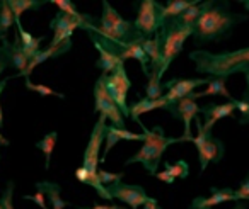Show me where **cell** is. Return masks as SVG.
<instances>
[{
    "label": "cell",
    "instance_id": "1",
    "mask_svg": "<svg viewBox=\"0 0 249 209\" xmlns=\"http://www.w3.org/2000/svg\"><path fill=\"white\" fill-rule=\"evenodd\" d=\"M84 31H87L90 41H97L99 45H103L104 48H107L109 51H113L118 56L128 48L130 45L142 43L145 39L135 29L133 22L121 17L111 7V4L107 0H103V16H101L99 24H94L92 19H90Z\"/></svg>",
    "mask_w": 249,
    "mask_h": 209
},
{
    "label": "cell",
    "instance_id": "2",
    "mask_svg": "<svg viewBox=\"0 0 249 209\" xmlns=\"http://www.w3.org/2000/svg\"><path fill=\"white\" fill-rule=\"evenodd\" d=\"M248 16L229 11L227 2L218 5H215L213 2H207V7L203 9L193 28V39L198 45L208 41H220L224 38H229L232 28L244 22Z\"/></svg>",
    "mask_w": 249,
    "mask_h": 209
},
{
    "label": "cell",
    "instance_id": "3",
    "mask_svg": "<svg viewBox=\"0 0 249 209\" xmlns=\"http://www.w3.org/2000/svg\"><path fill=\"white\" fill-rule=\"evenodd\" d=\"M188 56L191 62H195L198 73L229 79L232 73L249 72V46L225 53H210L205 49H196V51H191Z\"/></svg>",
    "mask_w": 249,
    "mask_h": 209
},
{
    "label": "cell",
    "instance_id": "4",
    "mask_svg": "<svg viewBox=\"0 0 249 209\" xmlns=\"http://www.w3.org/2000/svg\"><path fill=\"white\" fill-rule=\"evenodd\" d=\"M142 129L145 131V140H143V145L139 151H137L133 157H130L128 160L124 161V167L133 163H142L145 167V170L149 172V175H156L157 168H159L160 158H162L164 151L174 143H181V141H186V138H167L164 134V129L160 126H154L152 129H147L142 124Z\"/></svg>",
    "mask_w": 249,
    "mask_h": 209
},
{
    "label": "cell",
    "instance_id": "5",
    "mask_svg": "<svg viewBox=\"0 0 249 209\" xmlns=\"http://www.w3.org/2000/svg\"><path fill=\"white\" fill-rule=\"evenodd\" d=\"M159 38H160V51H162V66H160V73H166L173 60L183 51V46L190 36H193V28L183 26L176 17L167 19L162 22L159 29Z\"/></svg>",
    "mask_w": 249,
    "mask_h": 209
},
{
    "label": "cell",
    "instance_id": "6",
    "mask_svg": "<svg viewBox=\"0 0 249 209\" xmlns=\"http://www.w3.org/2000/svg\"><path fill=\"white\" fill-rule=\"evenodd\" d=\"M195 121H196L198 133H196V138H193V143L198 151L200 170L205 172L210 163H218V161L224 158L225 146L218 138H213L212 133H207V131L203 129V123H201L198 117Z\"/></svg>",
    "mask_w": 249,
    "mask_h": 209
},
{
    "label": "cell",
    "instance_id": "7",
    "mask_svg": "<svg viewBox=\"0 0 249 209\" xmlns=\"http://www.w3.org/2000/svg\"><path fill=\"white\" fill-rule=\"evenodd\" d=\"M94 111L99 113L103 117H106L107 121H111V126L124 128V116L107 92L104 77L97 79L96 85H94Z\"/></svg>",
    "mask_w": 249,
    "mask_h": 209
},
{
    "label": "cell",
    "instance_id": "8",
    "mask_svg": "<svg viewBox=\"0 0 249 209\" xmlns=\"http://www.w3.org/2000/svg\"><path fill=\"white\" fill-rule=\"evenodd\" d=\"M104 82H106V89H107V92H109V96L113 97L116 106L120 107L121 114H123L124 117H130V107H128V102H126V96H128L132 82H130L128 73L124 70V63L118 66L113 73L104 77Z\"/></svg>",
    "mask_w": 249,
    "mask_h": 209
},
{
    "label": "cell",
    "instance_id": "9",
    "mask_svg": "<svg viewBox=\"0 0 249 209\" xmlns=\"http://www.w3.org/2000/svg\"><path fill=\"white\" fill-rule=\"evenodd\" d=\"M92 17L86 14H79V16H69L58 12V14L53 17V21L50 22V28L53 29V39L50 45H60V43L70 41L73 36L75 29H86L87 22Z\"/></svg>",
    "mask_w": 249,
    "mask_h": 209
},
{
    "label": "cell",
    "instance_id": "10",
    "mask_svg": "<svg viewBox=\"0 0 249 209\" xmlns=\"http://www.w3.org/2000/svg\"><path fill=\"white\" fill-rule=\"evenodd\" d=\"M157 5H159V2L142 0L139 4V9H137V19L133 21V26L145 39L154 38L159 32L160 26H162Z\"/></svg>",
    "mask_w": 249,
    "mask_h": 209
},
{
    "label": "cell",
    "instance_id": "11",
    "mask_svg": "<svg viewBox=\"0 0 249 209\" xmlns=\"http://www.w3.org/2000/svg\"><path fill=\"white\" fill-rule=\"evenodd\" d=\"M106 191L111 195V199H120L121 202L128 204L132 209H139L149 199V195H147L145 189L142 185H132V184L118 182V184L106 187Z\"/></svg>",
    "mask_w": 249,
    "mask_h": 209
},
{
    "label": "cell",
    "instance_id": "12",
    "mask_svg": "<svg viewBox=\"0 0 249 209\" xmlns=\"http://www.w3.org/2000/svg\"><path fill=\"white\" fill-rule=\"evenodd\" d=\"M210 79H183V80H169L167 83H164V89H167V92L164 94L166 102L174 104L181 99L190 97L198 87L207 85ZM167 106V107H169Z\"/></svg>",
    "mask_w": 249,
    "mask_h": 209
},
{
    "label": "cell",
    "instance_id": "13",
    "mask_svg": "<svg viewBox=\"0 0 249 209\" xmlns=\"http://www.w3.org/2000/svg\"><path fill=\"white\" fill-rule=\"evenodd\" d=\"M167 111H169L173 117L183 121L184 138H186V141H193V136H191V123L196 119L198 113H200V107H198L196 100H191L190 97H186V99H181L178 102L171 104L167 107Z\"/></svg>",
    "mask_w": 249,
    "mask_h": 209
},
{
    "label": "cell",
    "instance_id": "14",
    "mask_svg": "<svg viewBox=\"0 0 249 209\" xmlns=\"http://www.w3.org/2000/svg\"><path fill=\"white\" fill-rule=\"evenodd\" d=\"M235 104H237V100L232 99V100H227L225 104L210 102V104H207V106L200 107V113L203 114V117H205L203 129L207 131V133H212V128L215 126L217 121L232 116V113L235 111Z\"/></svg>",
    "mask_w": 249,
    "mask_h": 209
},
{
    "label": "cell",
    "instance_id": "15",
    "mask_svg": "<svg viewBox=\"0 0 249 209\" xmlns=\"http://www.w3.org/2000/svg\"><path fill=\"white\" fill-rule=\"evenodd\" d=\"M145 140V134H139L133 133V131H128L126 128H116V126H107L106 128V136H104V141H106V146H104L103 157L99 158V161L103 163L106 160L107 153L113 150V146H116L120 141H142Z\"/></svg>",
    "mask_w": 249,
    "mask_h": 209
},
{
    "label": "cell",
    "instance_id": "16",
    "mask_svg": "<svg viewBox=\"0 0 249 209\" xmlns=\"http://www.w3.org/2000/svg\"><path fill=\"white\" fill-rule=\"evenodd\" d=\"M227 201H235L234 189H217L212 187V195L210 197H196L193 199V202L190 204V209H212L215 206L222 204Z\"/></svg>",
    "mask_w": 249,
    "mask_h": 209
},
{
    "label": "cell",
    "instance_id": "17",
    "mask_svg": "<svg viewBox=\"0 0 249 209\" xmlns=\"http://www.w3.org/2000/svg\"><path fill=\"white\" fill-rule=\"evenodd\" d=\"M142 49L145 51V55L149 56L150 72H156V73H159V75L162 77V73H160V66H162V51H160V38H159V34H156L154 38L143 39V41H142Z\"/></svg>",
    "mask_w": 249,
    "mask_h": 209
},
{
    "label": "cell",
    "instance_id": "18",
    "mask_svg": "<svg viewBox=\"0 0 249 209\" xmlns=\"http://www.w3.org/2000/svg\"><path fill=\"white\" fill-rule=\"evenodd\" d=\"M200 2L196 0H171L166 5H157V11H159L160 21H167V19H174L178 16H181L184 11H188L193 5H198Z\"/></svg>",
    "mask_w": 249,
    "mask_h": 209
},
{
    "label": "cell",
    "instance_id": "19",
    "mask_svg": "<svg viewBox=\"0 0 249 209\" xmlns=\"http://www.w3.org/2000/svg\"><path fill=\"white\" fill-rule=\"evenodd\" d=\"M207 96H222L225 99L232 100L231 92L227 90V77H213V79H210L207 83V89L203 92H193L190 96V99L196 100L200 97H207Z\"/></svg>",
    "mask_w": 249,
    "mask_h": 209
},
{
    "label": "cell",
    "instance_id": "20",
    "mask_svg": "<svg viewBox=\"0 0 249 209\" xmlns=\"http://www.w3.org/2000/svg\"><path fill=\"white\" fill-rule=\"evenodd\" d=\"M167 106L169 104L166 102V99H147V97H143L142 100H139V102H133L132 106H128L130 107V117H132L135 123H139L140 126H142V121L139 119L140 117V114H143V113H150V111H154V109H166L167 111Z\"/></svg>",
    "mask_w": 249,
    "mask_h": 209
},
{
    "label": "cell",
    "instance_id": "21",
    "mask_svg": "<svg viewBox=\"0 0 249 209\" xmlns=\"http://www.w3.org/2000/svg\"><path fill=\"white\" fill-rule=\"evenodd\" d=\"M36 191L43 192V194H45V197L50 199L53 209H65L67 206H69V202L63 201L62 195H60L62 187H60L58 184H55V182H50V180L38 182V184H36Z\"/></svg>",
    "mask_w": 249,
    "mask_h": 209
},
{
    "label": "cell",
    "instance_id": "22",
    "mask_svg": "<svg viewBox=\"0 0 249 209\" xmlns=\"http://www.w3.org/2000/svg\"><path fill=\"white\" fill-rule=\"evenodd\" d=\"M16 28H18V36H19V41H21L22 51H24V55L28 56V60H31L33 56L41 49L39 45H41L43 38H35L31 32H28L24 28H22L21 21L16 22Z\"/></svg>",
    "mask_w": 249,
    "mask_h": 209
},
{
    "label": "cell",
    "instance_id": "23",
    "mask_svg": "<svg viewBox=\"0 0 249 209\" xmlns=\"http://www.w3.org/2000/svg\"><path fill=\"white\" fill-rule=\"evenodd\" d=\"M121 62H126V60H137L142 66V72L145 77H149V72H150V62H149V56L145 55V51L142 49V43H133L130 45L128 48L124 49L123 53L120 55Z\"/></svg>",
    "mask_w": 249,
    "mask_h": 209
},
{
    "label": "cell",
    "instance_id": "24",
    "mask_svg": "<svg viewBox=\"0 0 249 209\" xmlns=\"http://www.w3.org/2000/svg\"><path fill=\"white\" fill-rule=\"evenodd\" d=\"M7 48H9V56H11V65L14 66L16 70H19V73H22L26 70V66H28L29 60H28V56L24 55V51H22V46H21V41H19L18 34H16L12 43L7 41Z\"/></svg>",
    "mask_w": 249,
    "mask_h": 209
},
{
    "label": "cell",
    "instance_id": "25",
    "mask_svg": "<svg viewBox=\"0 0 249 209\" xmlns=\"http://www.w3.org/2000/svg\"><path fill=\"white\" fill-rule=\"evenodd\" d=\"M7 4L14 14L16 22H19L21 16L26 11H39L45 5V2H41V0H7Z\"/></svg>",
    "mask_w": 249,
    "mask_h": 209
},
{
    "label": "cell",
    "instance_id": "26",
    "mask_svg": "<svg viewBox=\"0 0 249 209\" xmlns=\"http://www.w3.org/2000/svg\"><path fill=\"white\" fill-rule=\"evenodd\" d=\"M162 77L156 72H150L149 77H147V87H145V92H147V99H162L164 97V85L160 82Z\"/></svg>",
    "mask_w": 249,
    "mask_h": 209
},
{
    "label": "cell",
    "instance_id": "27",
    "mask_svg": "<svg viewBox=\"0 0 249 209\" xmlns=\"http://www.w3.org/2000/svg\"><path fill=\"white\" fill-rule=\"evenodd\" d=\"M56 138H58L56 131H52V133L45 134V138L36 143V148L45 153V168H50V161H52V153H53V150H55Z\"/></svg>",
    "mask_w": 249,
    "mask_h": 209
},
{
    "label": "cell",
    "instance_id": "28",
    "mask_svg": "<svg viewBox=\"0 0 249 209\" xmlns=\"http://www.w3.org/2000/svg\"><path fill=\"white\" fill-rule=\"evenodd\" d=\"M16 24L14 14H12L11 7H9L7 0H0V31L7 34L9 29Z\"/></svg>",
    "mask_w": 249,
    "mask_h": 209
},
{
    "label": "cell",
    "instance_id": "29",
    "mask_svg": "<svg viewBox=\"0 0 249 209\" xmlns=\"http://www.w3.org/2000/svg\"><path fill=\"white\" fill-rule=\"evenodd\" d=\"M24 85H26V89H28V90L39 94L41 97H50V96H53V97H58V99H65V96H63V94L56 92V90H53L52 87L43 85V83H33V82H31V79H26Z\"/></svg>",
    "mask_w": 249,
    "mask_h": 209
},
{
    "label": "cell",
    "instance_id": "30",
    "mask_svg": "<svg viewBox=\"0 0 249 209\" xmlns=\"http://www.w3.org/2000/svg\"><path fill=\"white\" fill-rule=\"evenodd\" d=\"M164 167H166V172H169L174 178H186L190 175V165L184 160H178L176 163L164 161Z\"/></svg>",
    "mask_w": 249,
    "mask_h": 209
},
{
    "label": "cell",
    "instance_id": "31",
    "mask_svg": "<svg viewBox=\"0 0 249 209\" xmlns=\"http://www.w3.org/2000/svg\"><path fill=\"white\" fill-rule=\"evenodd\" d=\"M97 177H99V182L104 185V187H109V185H114V184H118V182H121L123 172L111 174V172H106V170H99L97 172Z\"/></svg>",
    "mask_w": 249,
    "mask_h": 209
},
{
    "label": "cell",
    "instance_id": "32",
    "mask_svg": "<svg viewBox=\"0 0 249 209\" xmlns=\"http://www.w3.org/2000/svg\"><path fill=\"white\" fill-rule=\"evenodd\" d=\"M12 195H14V182H7V187H5L4 194H2V197H0V206H2L4 209H14Z\"/></svg>",
    "mask_w": 249,
    "mask_h": 209
},
{
    "label": "cell",
    "instance_id": "33",
    "mask_svg": "<svg viewBox=\"0 0 249 209\" xmlns=\"http://www.w3.org/2000/svg\"><path fill=\"white\" fill-rule=\"evenodd\" d=\"M53 4L56 5V7L60 9V12H63V14H69V16H79L80 12L77 11L75 4H72L70 0H53Z\"/></svg>",
    "mask_w": 249,
    "mask_h": 209
},
{
    "label": "cell",
    "instance_id": "34",
    "mask_svg": "<svg viewBox=\"0 0 249 209\" xmlns=\"http://www.w3.org/2000/svg\"><path fill=\"white\" fill-rule=\"evenodd\" d=\"M234 195H235V201H239V199L249 201V174H248V177L241 182L237 191H234Z\"/></svg>",
    "mask_w": 249,
    "mask_h": 209
},
{
    "label": "cell",
    "instance_id": "35",
    "mask_svg": "<svg viewBox=\"0 0 249 209\" xmlns=\"http://www.w3.org/2000/svg\"><path fill=\"white\" fill-rule=\"evenodd\" d=\"M11 63V56H9V48H7V41H2L0 46V75L7 68V65Z\"/></svg>",
    "mask_w": 249,
    "mask_h": 209
},
{
    "label": "cell",
    "instance_id": "36",
    "mask_svg": "<svg viewBox=\"0 0 249 209\" xmlns=\"http://www.w3.org/2000/svg\"><path fill=\"white\" fill-rule=\"evenodd\" d=\"M235 109L239 111V113H241V123L242 124H246L249 121V100L248 99H244V97H242L241 100H237V104H235Z\"/></svg>",
    "mask_w": 249,
    "mask_h": 209
},
{
    "label": "cell",
    "instance_id": "37",
    "mask_svg": "<svg viewBox=\"0 0 249 209\" xmlns=\"http://www.w3.org/2000/svg\"><path fill=\"white\" fill-rule=\"evenodd\" d=\"M24 199H28V201H33L35 204H38L41 209H48V206H46V201H45V194L39 191H36V194L33 195H24Z\"/></svg>",
    "mask_w": 249,
    "mask_h": 209
},
{
    "label": "cell",
    "instance_id": "38",
    "mask_svg": "<svg viewBox=\"0 0 249 209\" xmlns=\"http://www.w3.org/2000/svg\"><path fill=\"white\" fill-rule=\"evenodd\" d=\"M154 177L159 178V180H162L164 184H167V185H173L174 180H176V178H174L173 175H171L169 172H166V170H164V172H157V174L154 175Z\"/></svg>",
    "mask_w": 249,
    "mask_h": 209
},
{
    "label": "cell",
    "instance_id": "39",
    "mask_svg": "<svg viewBox=\"0 0 249 209\" xmlns=\"http://www.w3.org/2000/svg\"><path fill=\"white\" fill-rule=\"evenodd\" d=\"M75 178L79 182H82V184H87V180H89V172H87L84 167H79L75 170Z\"/></svg>",
    "mask_w": 249,
    "mask_h": 209
},
{
    "label": "cell",
    "instance_id": "40",
    "mask_svg": "<svg viewBox=\"0 0 249 209\" xmlns=\"http://www.w3.org/2000/svg\"><path fill=\"white\" fill-rule=\"evenodd\" d=\"M142 209H162V208L159 206L157 199H154V197H150V195H149V199H147V202L142 206Z\"/></svg>",
    "mask_w": 249,
    "mask_h": 209
},
{
    "label": "cell",
    "instance_id": "41",
    "mask_svg": "<svg viewBox=\"0 0 249 209\" xmlns=\"http://www.w3.org/2000/svg\"><path fill=\"white\" fill-rule=\"evenodd\" d=\"M77 209H126V208H124V206H116V204H113V206L97 204V206H94V208H82V206H79Z\"/></svg>",
    "mask_w": 249,
    "mask_h": 209
},
{
    "label": "cell",
    "instance_id": "42",
    "mask_svg": "<svg viewBox=\"0 0 249 209\" xmlns=\"http://www.w3.org/2000/svg\"><path fill=\"white\" fill-rule=\"evenodd\" d=\"M9 79L5 80H0V94H2V90L5 89V85H7ZM2 124H4V113H2V104H0V128H2Z\"/></svg>",
    "mask_w": 249,
    "mask_h": 209
},
{
    "label": "cell",
    "instance_id": "43",
    "mask_svg": "<svg viewBox=\"0 0 249 209\" xmlns=\"http://www.w3.org/2000/svg\"><path fill=\"white\" fill-rule=\"evenodd\" d=\"M0 145H2V146H9V145H11L9 143V140L7 138H4V134L2 133H0Z\"/></svg>",
    "mask_w": 249,
    "mask_h": 209
},
{
    "label": "cell",
    "instance_id": "44",
    "mask_svg": "<svg viewBox=\"0 0 249 209\" xmlns=\"http://www.w3.org/2000/svg\"><path fill=\"white\" fill-rule=\"evenodd\" d=\"M246 83H248V90L244 92V97L249 100V73H246Z\"/></svg>",
    "mask_w": 249,
    "mask_h": 209
},
{
    "label": "cell",
    "instance_id": "45",
    "mask_svg": "<svg viewBox=\"0 0 249 209\" xmlns=\"http://www.w3.org/2000/svg\"><path fill=\"white\" fill-rule=\"evenodd\" d=\"M248 208V204H246V202H239L237 206H235V208H232V209H246Z\"/></svg>",
    "mask_w": 249,
    "mask_h": 209
},
{
    "label": "cell",
    "instance_id": "46",
    "mask_svg": "<svg viewBox=\"0 0 249 209\" xmlns=\"http://www.w3.org/2000/svg\"><path fill=\"white\" fill-rule=\"evenodd\" d=\"M0 41H7V34H4L2 31H0Z\"/></svg>",
    "mask_w": 249,
    "mask_h": 209
},
{
    "label": "cell",
    "instance_id": "47",
    "mask_svg": "<svg viewBox=\"0 0 249 209\" xmlns=\"http://www.w3.org/2000/svg\"><path fill=\"white\" fill-rule=\"evenodd\" d=\"M244 5H246V7H249V2H244Z\"/></svg>",
    "mask_w": 249,
    "mask_h": 209
},
{
    "label": "cell",
    "instance_id": "48",
    "mask_svg": "<svg viewBox=\"0 0 249 209\" xmlns=\"http://www.w3.org/2000/svg\"><path fill=\"white\" fill-rule=\"evenodd\" d=\"M0 209H4V208H2V206H0Z\"/></svg>",
    "mask_w": 249,
    "mask_h": 209
}]
</instances>
